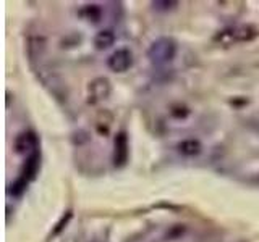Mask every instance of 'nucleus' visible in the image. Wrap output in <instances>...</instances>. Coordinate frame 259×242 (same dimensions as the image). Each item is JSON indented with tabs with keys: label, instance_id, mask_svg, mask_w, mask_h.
Here are the masks:
<instances>
[{
	"label": "nucleus",
	"instance_id": "f257e3e1",
	"mask_svg": "<svg viewBox=\"0 0 259 242\" xmlns=\"http://www.w3.org/2000/svg\"><path fill=\"white\" fill-rule=\"evenodd\" d=\"M178 45L172 37H159L149 45L148 48V58L156 67H162L172 62L177 56Z\"/></svg>",
	"mask_w": 259,
	"mask_h": 242
},
{
	"label": "nucleus",
	"instance_id": "f03ea898",
	"mask_svg": "<svg viewBox=\"0 0 259 242\" xmlns=\"http://www.w3.org/2000/svg\"><path fill=\"white\" fill-rule=\"evenodd\" d=\"M133 67V53L130 48H117L107 58V68L113 73H125Z\"/></svg>",
	"mask_w": 259,
	"mask_h": 242
},
{
	"label": "nucleus",
	"instance_id": "7ed1b4c3",
	"mask_svg": "<svg viewBox=\"0 0 259 242\" xmlns=\"http://www.w3.org/2000/svg\"><path fill=\"white\" fill-rule=\"evenodd\" d=\"M130 157V142L126 133H118L113 141V165L117 168H123Z\"/></svg>",
	"mask_w": 259,
	"mask_h": 242
},
{
	"label": "nucleus",
	"instance_id": "20e7f679",
	"mask_svg": "<svg viewBox=\"0 0 259 242\" xmlns=\"http://www.w3.org/2000/svg\"><path fill=\"white\" fill-rule=\"evenodd\" d=\"M15 150L23 155H31L32 152L39 150V137L32 131H23L15 137Z\"/></svg>",
	"mask_w": 259,
	"mask_h": 242
},
{
	"label": "nucleus",
	"instance_id": "39448f33",
	"mask_svg": "<svg viewBox=\"0 0 259 242\" xmlns=\"http://www.w3.org/2000/svg\"><path fill=\"white\" fill-rule=\"evenodd\" d=\"M89 102H101L109 99V95L112 92V86H110V81L107 78H96L89 83Z\"/></svg>",
	"mask_w": 259,
	"mask_h": 242
},
{
	"label": "nucleus",
	"instance_id": "423d86ee",
	"mask_svg": "<svg viewBox=\"0 0 259 242\" xmlns=\"http://www.w3.org/2000/svg\"><path fill=\"white\" fill-rule=\"evenodd\" d=\"M39 168H40V152L36 150V152H32L31 155H28L26 160H24L20 176H23L28 183H31V181L36 179V176L39 173Z\"/></svg>",
	"mask_w": 259,
	"mask_h": 242
},
{
	"label": "nucleus",
	"instance_id": "0eeeda50",
	"mask_svg": "<svg viewBox=\"0 0 259 242\" xmlns=\"http://www.w3.org/2000/svg\"><path fill=\"white\" fill-rule=\"evenodd\" d=\"M177 150L180 152L183 157H198L202 152V144L198 139L188 137V139H183L177 144Z\"/></svg>",
	"mask_w": 259,
	"mask_h": 242
},
{
	"label": "nucleus",
	"instance_id": "6e6552de",
	"mask_svg": "<svg viewBox=\"0 0 259 242\" xmlns=\"http://www.w3.org/2000/svg\"><path fill=\"white\" fill-rule=\"evenodd\" d=\"M93 44H94V47L97 48V50H107V48H110L113 44H115V32H113L112 29L99 31L94 36Z\"/></svg>",
	"mask_w": 259,
	"mask_h": 242
},
{
	"label": "nucleus",
	"instance_id": "1a4fd4ad",
	"mask_svg": "<svg viewBox=\"0 0 259 242\" xmlns=\"http://www.w3.org/2000/svg\"><path fill=\"white\" fill-rule=\"evenodd\" d=\"M81 15L84 16V20H88L89 23L93 24H97L101 20H102V10L99 5H86L83 8V12H81Z\"/></svg>",
	"mask_w": 259,
	"mask_h": 242
},
{
	"label": "nucleus",
	"instance_id": "9d476101",
	"mask_svg": "<svg viewBox=\"0 0 259 242\" xmlns=\"http://www.w3.org/2000/svg\"><path fill=\"white\" fill-rule=\"evenodd\" d=\"M28 181L24 179L23 176H18L16 179L12 183V186H10V189H8V192L12 194V196H15V197H21L24 192H26V189H28Z\"/></svg>",
	"mask_w": 259,
	"mask_h": 242
},
{
	"label": "nucleus",
	"instance_id": "9b49d317",
	"mask_svg": "<svg viewBox=\"0 0 259 242\" xmlns=\"http://www.w3.org/2000/svg\"><path fill=\"white\" fill-rule=\"evenodd\" d=\"M178 5V2H167V0H164V2H152V7L156 8V10H164V12H167V10H172V8H175Z\"/></svg>",
	"mask_w": 259,
	"mask_h": 242
},
{
	"label": "nucleus",
	"instance_id": "f8f14e48",
	"mask_svg": "<svg viewBox=\"0 0 259 242\" xmlns=\"http://www.w3.org/2000/svg\"><path fill=\"white\" fill-rule=\"evenodd\" d=\"M70 220H71V212H67V215H65V216L62 218V220H60L59 223H57V228L54 229V234H59V232L65 228V226L68 224Z\"/></svg>",
	"mask_w": 259,
	"mask_h": 242
},
{
	"label": "nucleus",
	"instance_id": "ddd939ff",
	"mask_svg": "<svg viewBox=\"0 0 259 242\" xmlns=\"http://www.w3.org/2000/svg\"><path fill=\"white\" fill-rule=\"evenodd\" d=\"M91 242H102V240H97V239H96V240H91Z\"/></svg>",
	"mask_w": 259,
	"mask_h": 242
}]
</instances>
